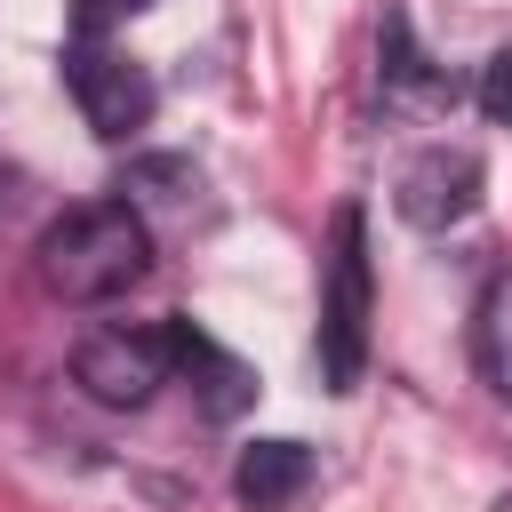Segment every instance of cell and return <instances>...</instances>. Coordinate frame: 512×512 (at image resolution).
Here are the masks:
<instances>
[{
    "label": "cell",
    "instance_id": "1",
    "mask_svg": "<svg viewBox=\"0 0 512 512\" xmlns=\"http://www.w3.org/2000/svg\"><path fill=\"white\" fill-rule=\"evenodd\" d=\"M32 272L56 304H112L152 272V232L128 200H80L40 232Z\"/></svg>",
    "mask_w": 512,
    "mask_h": 512
},
{
    "label": "cell",
    "instance_id": "2",
    "mask_svg": "<svg viewBox=\"0 0 512 512\" xmlns=\"http://www.w3.org/2000/svg\"><path fill=\"white\" fill-rule=\"evenodd\" d=\"M368 312H376V272H368V208L336 200L328 216V256H320V384L360 392L368 376Z\"/></svg>",
    "mask_w": 512,
    "mask_h": 512
},
{
    "label": "cell",
    "instance_id": "3",
    "mask_svg": "<svg viewBox=\"0 0 512 512\" xmlns=\"http://www.w3.org/2000/svg\"><path fill=\"white\" fill-rule=\"evenodd\" d=\"M168 376H176V360H168V320H160V328H152V320H104V328H88V336L72 344V384H80L88 400H104V408H144Z\"/></svg>",
    "mask_w": 512,
    "mask_h": 512
},
{
    "label": "cell",
    "instance_id": "4",
    "mask_svg": "<svg viewBox=\"0 0 512 512\" xmlns=\"http://www.w3.org/2000/svg\"><path fill=\"white\" fill-rule=\"evenodd\" d=\"M64 88H72L80 120H88L104 144H128L136 128H152V104H160L152 72H144L136 56H120V48H104V40H72V48H64Z\"/></svg>",
    "mask_w": 512,
    "mask_h": 512
},
{
    "label": "cell",
    "instance_id": "5",
    "mask_svg": "<svg viewBox=\"0 0 512 512\" xmlns=\"http://www.w3.org/2000/svg\"><path fill=\"white\" fill-rule=\"evenodd\" d=\"M480 184H488V168H480L472 144H424V152L400 168L392 208H400L416 232H448V224H464V216L480 208Z\"/></svg>",
    "mask_w": 512,
    "mask_h": 512
},
{
    "label": "cell",
    "instance_id": "6",
    "mask_svg": "<svg viewBox=\"0 0 512 512\" xmlns=\"http://www.w3.org/2000/svg\"><path fill=\"white\" fill-rule=\"evenodd\" d=\"M168 360H176V376H192V400H200L208 424H232V416L256 408V368H248L240 352H224L208 328L168 320Z\"/></svg>",
    "mask_w": 512,
    "mask_h": 512
},
{
    "label": "cell",
    "instance_id": "7",
    "mask_svg": "<svg viewBox=\"0 0 512 512\" xmlns=\"http://www.w3.org/2000/svg\"><path fill=\"white\" fill-rule=\"evenodd\" d=\"M304 488H312V448L304 440H248L240 464H232V496L248 512H288Z\"/></svg>",
    "mask_w": 512,
    "mask_h": 512
},
{
    "label": "cell",
    "instance_id": "8",
    "mask_svg": "<svg viewBox=\"0 0 512 512\" xmlns=\"http://www.w3.org/2000/svg\"><path fill=\"white\" fill-rule=\"evenodd\" d=\"M384 96H392V104H448V96H456L448 72H432V56H416L400 8L384 16Z\"/></svg>",
    "mask_w": 512,
    "mask_h": 512
},
{
    "label": "cell",
    "instance_id": "9",
    "mask_svg": "<svg viewBox=\"0 0 512 512\" xmlns=\"http://www.w3.org/2000/svg\"><path fill=\"white\" fill-rule=\"evenodd\" d=\"M472 360H480V376L512 400V272H496V280L480 288V304H472Z\"/></svg>",
    "mask_w": 512,
    "mask_h": 512
},
{
    "label": "cell",
    "instance_id": "10",
    "mask_svg": "<svg viewBox=\"0 0 512 512\" xmlns=\"http://www.w3.org/2000/svg\"><path fill=\"white\" fill-rule=\"evenodd\" d=\"M152 0H72V40H104L112 24H128V16H144Z\"/></svg>",
    "mask_w": 512,
    "mask_h": 512
},
{
    "label": "cell",
    "instance_id": "11",
    "mask_svg": "<svg viewBox=\"0 0 512 512\" xmlns=\"http://www.w3.org/2000/svg\"><path fill=\"white\" fill-rule=\"evenodd\" d=\"M480 112H488V120H512V48L488 56V72H480Z\"/></svg>",
    "mask_w": 512,
    "mask_h": 512
}]
</instances>
